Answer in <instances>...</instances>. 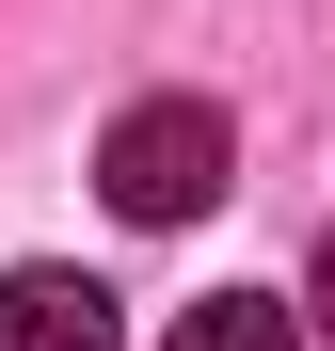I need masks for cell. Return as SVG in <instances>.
<instances>
[{
	"instance_id": "2",
	"label": "cell",
	"mask_w": 335,
	"mask_h": 351,
	"mask_svg": "<svg viewBox=\"0 0 335 351\" xmlns=\"http://www.w3.org/2000/svg\"><path fill=\"white\" fill-rule=\"evenodd\" d=\"M0 351H112L96 271H0Z\"/></svg>"
},
{
	"instance_id": "4",
	"label": "cell",
	"mask_w": 335,
	"mask_h": 351,
	"mask_svg": "<svg viewBox=\"0 0 335 351\" xmlns=\"http://www.w3.org/2000/svg\"><path fill=\"white\" fill-rule=\"evenodd\" d=\"M303 304H319V335H335V240H319V287H303Z\"/></svg>"
},
{
	"instance_id": "1",
	"label": "cell",
	"mask_w": 335,
	"mask_h": 351,
	"mask_svg": "<svg viewBox=\"0 0 335 351\" xmlns=\"http://www.w3.org/2000/svg\"><path fill=\"white\" fill-rule=\"evenodd\" d=\"M223 176H240V128H223L208 96H144V112H112V144H96L112 223H208Z\"/></svg>"
},
{
	"instance_id": "3",
	"label": "cell",
	"mask_w": 335,
	"mask_h": 351,
	"mask_svg": "<svg viewBox=\"0 0 335 351\" xmlns=\"http://www.w3.org/2000/svg\"><path fill=\"white\" fill-rule=\"evenodd\" d=\"M160 351H303V319L271 304V287H208V304L160 335Z\"/></svg>"
}]
</instances>
